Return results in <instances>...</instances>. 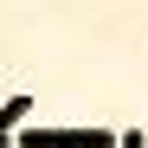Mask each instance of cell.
Wrapping results in <instances>:
<instances>
[{
	"instance_id": "cell-1",
	"label": "cell",
	"mask_w": 148,
	"mask_h": 148,
	"mask_svg": "<svg viewBox=\"0 0 148 148\" xmlns=\"http://www.w3.org/2000/svg\"><path fill=\"white\" fill-rule=\"evenodd\" d=\"M13 148H116L110 129H45V122H26L13 135Z\"/></svg>"
},
{
	"instance_id": "cell-2",
	"label": "cell",
	"mask_w": 148,
	"mask_h": 148,
	"mask_svg": "<svg viewBox=\"0 0 148 148\" xmlns=\"http://www.w3.org/2000/svg\"><path fill=\"white\" fill-rule=\"evenodd\" d=\"M26 116H32V97H26V90H19L13 103H0V148H13V135H19Z\"/></svg>"
},
{
	"instance_id": "cell-3",
	"label": "cell",
	"mask_w": 148,
	"mask_h": 148,
	"mask_svg": "<svg viewBox=\"0 0 148 148\" xmlns=\"http://www.w3.org/2000/svg\"><path fill=\"white\" fill-rule=\"evenodd\" d=\"M116 148H148V135H142V129H122V135H116Z\"/></svg>"
}]
</instances>
